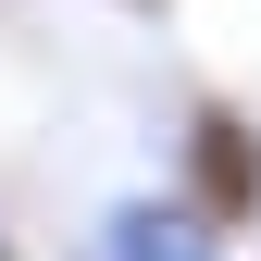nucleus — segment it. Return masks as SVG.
Returning a JSON list of instances; mask_svg holds the SVG:
<instances>
[{"instance_id": "nucleus-1", "label": "nucleus", "mask_w": 261, "mask_h": 261, "mask_svg": "<svg viewBox=\"0 0 261 261\" xmlns=\"http://www.w3.org/2000/svg\"><path fill=\"white\" fill-rule=\"evenodd\" d=\"M187 187H199V199H187L199 224H249L261 212V124L212 100L199 124H187Z\"/></svg>"}, {"instance_id": "nucleus-2", "label": "nucleus", "mask_w": 261, "mask_h": 261, "mask_svg": "<svg viewBox=\"0 0 261 261\" xmlns=\"http://www.w3.org/2000/svg\"><path fill=\"white\" fill-rule=\"evenodd\" d=\"M112 261H212V249H199V212H137V224L112 237Z\"/></svg>"}, {"instance_id": "nucleus-3", "label": "nucleus", "mask_w": 261, "mask_h": 261, "mask_svg": "<svg viewBox=\"0 0 261 261\" xmlns=\"http://www.w3.org/2000/svg\"><path fill=\"white\" fill-rule=\"evenodd\" d=\"M124 13H162V0H124Z\"/></svg>"}]
</instances>
